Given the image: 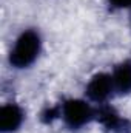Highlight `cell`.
Masks as SVG:
<instances>
[{
	"instance_id": "6da1fadb",
	"label": "cell",
	"mask_w": 131,
	"mask_h": 133,
	"mask_svg": "<svg viewBox=\"0 0 131 133\" xmlns=\"http://www.w3.org/2000/svg\"><path fill=\"white\" fill-rule=\"evenodd\" d=\"M42 50L40 33L34 28L22 31L9 51V64L14 68H28L37 61Z\"/></svg>"
},
{
	"instance_id": "7a4b0ae2",
	"label": "cell",
	"mask_w": 131,
	"mask_h": 133,
	"mask_svg": "<svg viewBox=\"0 0 131 133\" xmlns=\"http://www.w3.org/2000/svg\"><path fill=\"white\" fill-rule=\"evenodd\" d=\"M60 118L72 130L96 119V108L85 99H66L60 104Z\"/></svg>"
},
{
	"instance_id": "3957f363",
	"label": "cell",
	"mask_w": 131,
	"mask_h": 133,
	"mask_svg": "<svg viewBox=\"0 0 131 133\" xmlns=\"http://www.w3.org/2000/svg\"><path fill=\"white\" fill-rule=\"evenodd\" d=\"M116 93L114 90V82L111 73H97L94 74L86 87H85V95L88 101L96 102V104H105L113 95Z\"/></svg>"
},
{
	"instance_id": "277c9868",
	"label": "cell",
	"mask_w": 131,
	"mask_h": 133,
	"mask_svg": "<svg viewBox=\"0 0 131 133\" xmlns=\"http://www.w3.org/2000/svg\"><path fill=\"white\" fill-rule=\"evenodd\" d=\"M96 119L102 124L105 133H131L130 119L123 118L106 104H100L96 108Z\"/></svg>"
},
{
	"instance_id": "5b68a950",
	"label": "cell",
	"mask_w": 131,
	"mask_h": 133,
	"mask_svg": "<svg viewBox=\"0 0 131 133\" xmlns=\"http://www.w3.org/2000/svg\"><path fill=\"white\" fill-rule=\"evenodd\" d=\"M25 121V111L19 104L8 102L0 108V132L12 133L17 132Z\"/></svg>"
},
{
	"instance_id": "8992f818",
	"label": "cell",
	"mask_w": 131,
	"mask_h": 133,
	"mask_svg": "<svg viewBox=\"0 0 131 133\" xmlns=\"http://www.w3.org/2000/svg\"><path fill=\"white\" fill-rule=\"evenodd\" d=\"M114 90L117 95H130L131 93V59H125L117 64L111 73Z\"/></svg>"
},
{
	"instance_id": "52a82bcc",
	"label": "cell",
	"mask_w": 131,
	"mask_h": 133,
	"mask_svg": "<svg viewBox=\"0 0 131 133\" xmlns=\"http://www.w3.org/2000/svg\"><path fill=\"white\" fill-rule=\"evenodd\" d=\"M108 3H110L113 8H117V9L131 8V0H108Z\"/></svg>"
}]
</instances>
